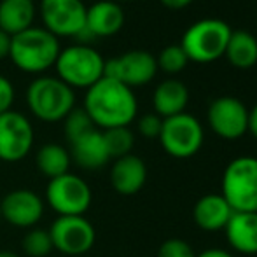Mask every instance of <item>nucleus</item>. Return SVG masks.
I'll return each mask as SVG.
<instances>
[{"instance_id":"nucleus-33","label":"nucleus","mask_w":257,"mask_h":257,"mask_svg":"<svg viewBox=\"0 0 257 257\" xmlns=\"http://www.w3.org/2000/svg\"><path fill=\"white\" fill-rule=\"evenodd\" d=\"M196 257H234V255L227 250H222V248H206V250L200 252Z\"/></svg>"},{"instance_id":"nucleus-3","label":"nucleus","mask_w":257,"mask_h":257,"mask_svg":"<svg viewBox=\"0 0 257 257\" xmlns=\"http://www.w3.org/2000/svg\"><path fill=\"white\" fill-rule=\"evenodd\" d=\"M27 105L39 121L58 122L75 108V93L58 77H39L27 88Z\"/></svg>"},{"instance_id":"nucleus-22","label":"nucleus","mask_w":257,"mask_h":257,"mask_svg":"<svg viewBox=\"0 0 257 257\" xmlns=\"http://www.w3.org/2000/svg\"><path fill=\"white\" fill-rule=\"evenodd\" d=\"M224 56L238 70H248L257 63V37L247 30L231 34Z\"/></svg>"},{"instance_id":"nucleus-2","label":"nucleus","mask_w":257,"mask_h":257,"mask_svg":"<svg viewBox=\"0 0 257 257\" xmlns=\"http://www.w3.org/2000/svg\"><path fill=\"white\" fill-rule=\"evenodd\" d=\"M60 41L46 28L32 27L11 37L9 58L27 74H42L54 67L60 56Z\"/></svg>"},{"instance_id":"nucleus-20","label":"nucleus","mask_w":257,"mask_h":257,"mask_svg":"<svg viewBox=\"0 0 257 257\" xmlns=\"http://www.w3.org/2000/svg\"><path fill=\"white\" fill-rule=\"evenodd\" d=\"M187 102H189V91H187L186 84L177 79L159 82L158 88L154 89V114H158L163 119L182 114L187 107Z\"/></svg>"},{"instance_id":"nucleus-17","label":"nucleus","mask_w":257,"mask_h":257,"mask_svg":"<svg viewBox=\"0 0 257 257\" xmlns=\"http://www.w3.org/2000/svg\"><path fill=\"white\" fill-rule=\"evenodd\" d=\"M70 158L84 170H98L110 161L103 132H100L98 128H93L91 132L74 140L70 144Z\"/></svg>"},{"instance_id":"nucleus-31","label":"nucleus","mask_w":257,"mask_h":257,"mask_svg":"<svg viewBox=\"0 0 257 257\" xmlns=\"http://www.w3.org/2000/svg\"><path fill=\"white\" fill-rule=\"evenodd\" d=\"M11 51V35H7L6 32L0 30V60L9 56Z\"/></svg>"},{"instance_id":"nucleus-6","label":"nucleus","mask_w":257,"mask_h":257,"mask_svg":"<svg viewBox=\"0 0 257 257\" xmlns=\"http://www.w3.org/2000/svg\"><path fill=\"white\" fill-rule=\"evenodd\" d=\"M220 194L233 212L257 213V158H234L224 170Z\"/></svg>"},{"instance_id":"nucleus-9","label":"nucleus","mask_w":257,"mask_h":257,"mask_svg":"<svg viewBox=\"0 0 257 257\" xmlns=\"http://www.w3.org/2000/svg\"><path fill=\"white\" fill-rule=\"evenodd\" d=\"M53 248L70 257L88 254L96 241V231L84 215L58 217L49 227Z\"/></svg>"},{"instance_id":"nucleus-14","label":"nucleus","mask_w":257,"mask_h":257,"mask_svg":"<svg viewBox=\"0 0 257 257\" xmlns=\"http://www.w3.org/2000/svg\"><path fill=\"white\" fill-rule=\"evenodd\" d=\"M2 219L14 227H34L44 215V200L35 191L14 189L0 200Z\"/></svg>"},{"instance_id":"nucleus-10","label":"nucleus","mask_w":257,"mask_h":257,"mask_svg":"<svg viewBox=\"0 0 257 257\" xmlns=\"http://www.w3.org/2000/svg\"><path fill=\"white\" fill-rule=\"evenodd\" d=\"M35 132L30 119L21 112L0 114V161H23L34 147Z\"/></svg>"},{"instance_id":"nucleus-19","label":"nucleus","mask_w":257,"mask_h":257,"mask_svg":"<svg viewBox=\"0 0 257 257\" xmlns=\"http://www.w3.org/2000/svg\"><path fill=\"white\" fill-rule=\"evenodd\" d=\"M224 233L233 250L245 255L257 254V213L234 212Z\"/></svg>"},{"instance_id":"nucleus-23","label":"nucleus","mask_w":257,"mask_h":257,"mask_svg":"<svg viewBox=\"0 0 257 257\" xmlns=\"http://www.w3.org/2000/svg\"><path fill=\"white\" fill-rule=\"evenodd\" d=\"M70 163H72L70 153H68L63 146L54 144V142L42 146L41 149L37 151V156H35L37 170L44 177H48L49 180L68 173Z\"/></svg>"},{"instance_id":"nucleus-12","label":"nucleus","mask_w":257,"mask_h":257,"mask_svg":"<svg viewBox=\"0 0 257 257\" xmlns=\"http://www.w3.org/2000/svg\"><path fill=\"white\" fill-rule=\"evenodd\" d=\"M156 72H158V61L153 54L144 49H133L122 56L105 61L103 77L114 79L133 89L149 84L156 77Z\"/></svg>"},{"instance_id":"nucleus-27","label":"nucleus","mask_w":257,"mask_h":257,"mask_svg":"<svg viewBox=\"0 0 257 257\" xmlns=\"http://www.w3.org/2000/svg\"><path fill=\"white\" fill-rule=\"evenodd\" d=\"M158 68H161L166 74H179L189 63V58L186 56L184 49L179 46H166L158 56Z\"/></svg>"},{"instance_id":"nucleus-24","label":"nucleus","mask_w":257,"mask_h":257,"mask_svg":"<svg viewBox=\"0 0 257 257\" xmlns=\"http://www.w3.org/2000/svg\"><path fill=\"white\" fill-rule=\"evenodd\" d=\"M103 139L107 144L108 154L112 158H122V156L132 154V149L135 146V135L128 126H122V128H112L105 130Z\"/></svg>"},{"instance_id":"nucleus-34","label":"nucleus","mask_w":257,"mask_h":257,"mask_svg":"<svg viewBox=\"0 0 257 257\" xmlns=\"http://www.w3.org/2000/svg\"><path fill=\"white\" fill-rule=\"evenodd\" d=\"M193 2V0H161L163 6L170 7V9H184V7H187L189 4Z\"/></svg>"},{"instance_id":"nucleus-32","label":"nucleus","mask_w":257,"mask_h":257,"mask_svg":"<svg viewBox=\"0 0 257 257\" xmlns=\"http://www.w3.org/2000/svg\"><path fill=\"white\" fill-rule=\"evenodd\" d=\"M248 132L254 139H257V103L248 110Z\"/></svg>"},{"instance_id":"nucleus-29","label":"nucleus","mask_w":257,"mask_h":257,"mask_svg":"<svg viewBox=\"0 0 257 257\" xmlns=\"http://www.w3.org/2000/svg\"><path fill=\"white\" fill-rule=\"evenodd\" d=\"M139 133L146 139H159L163 126V117L158 114H146L139 119Z\"/></svg>"},{"instance_id":"nucleus-15","label":"nucleus","mask_w":257,"mask_h":257,"mask_svg":"<svg viewBox=\"0 0 257 257\" xmlns=\"http://www.w3.org/2000/svg\"><path fill=\"white\" fill-rule=\"evenodd\" d=\"M147 180V166L139 156L128 154L117 158L110 168V184L115 193L132 196L142 191Z\"/></svg>"},{"instance_id":"nucleus-18","label":"nucleus","mask_w":257,"mask_h":257,"mask_svg":"<svg viewBox=\"0 0 257 257\" xmlns=\"http://www.w3.org/2000/svg\"><path fill=\"white\" fill-rule=\"evenodd\" d=\"M233 208L229 206L222 194H205L196 201L193 210L194 222L200 229L206 233H217V231H224L227 226L231 215H233Z\"/></svg>"},{"instance_id":"nucleus-37","label":"nucleus","mask_w":257,"mask_h":257,"mask_svg":"<svg viewBox=\"0 0 257 257\" xmlns=\"http://www.w3.org/2000/svg\"><path fill=\"white\" fill-rule=\"evenodd\" d=\"M121 2H130V0H121Z\"/></svg>"},{"instance_id":"nucleus-25","label":"nucleus","mask_w":257,"mask_h":257,"mask_svg":"<svg viewBox=\"0 0 257 257\" xmlns=\"http://www.w3.org/2000/svg\"><path fill=\"white\" fill-rule=\"evenodd\" d=\"M53 248V241L49 231L30 229L23 238V252L28 257H48Z\"/></svg>"},{"instance_id":"nucleus-11","label":"nucleus","mask_w":257,"mask_h":257,"mask_svg":"<svg viewBox=\"0 0 257 257\" xmlns=\"http://www.w3.org/2000/svg\"><path fill=\"white\" fill-rule=\"evenodd\" d=\"M86 11L82 0H41L39 6L44 28L54 37H77L86 27Z\"/></svg>"},{"instance_id":"nucleus-28","label":"nucleus","mask_w":257,"mask_h":257,"mask_svg":"<svg viewBox=\"0 0 257 257\" xmlns=\"http://www.w3.org/2000/svg\"><path fill=\"white\" fill-rule=\"evenodd\" d=\"M158 257H196V254L186 240L170 238V240L161 243L158 250Z\"/></svg>"},{"instance_id":"nucleus-26","label":"nucleus","mask_w":257,"mask_h":257,"mask_svg":"<svg viewBox=\"0 0 257 257\" xmlns=\"http://www.w3.org/2000/svg\"><path fill=\"white\" fill-rule=\"evenodd\" d=\"M63 122H65L63 124L65 139L68 140V144H72L74 140H77L79 137L84 135V133L96 128L91 119H89V115L86 114L84 108H74V110L63 119Z\"/></svg>"},{"instance_id":"nucleus-8","label":"nucleus","mask_w":257,"mask_h":257,"mask_svg":"<svg viewBox=\"0 0 257 257\" xmlns=\"http://www.w3.org/2000/svg\"><path fill=\"white\" fill-rule=\"evenodd\" d=\"M46 201L58 217L84 215L91 206L93 193L82 177L68 172L49 180L46 187Z\"/></svg>"},{"instance_id":"nucleus-36","label":"nucleus","mask_w":257,"mask_h":257,"mask_svg":"<svg viewBox=\"0 0 257 257\" xmlns=\"http://www.w3.org/2000/svg\"><path fill=\"white\" fill-rule=\"evenodd\" d=\"M0 222H2V212H0Z\"/></svg>"},{"instance_id":"nucleus-21","label":"nucleus","mask_w":257,"mask_h":257,"mask_svg":"<svg viewBox=\"0 0 257 257\" xmlns=\"http://www.w3.org/2000/svg\"><path fill=\"white\" fill-rule=\"evenodd\" d=\"M34 0H0V30L7 35H18L34 27Z\"/></svg>"},{"instance_id":"nucleus-30","label":"nucleus","mask_w":257,"mask_h":257,"mask_svg":"<svg viewBox=\"0 0 257 257\" xmlns=\"http://www.w3.org/2000/svg\"><path fill=\"white\" fill-rule=\"evenodd\" d=\"M14 86L7 77L0 75V114L13 110L14 103Z\"/></svg>"},{"instance_id":"nucleus-35","label":"nucleus","mask_w":257,"mask_h":257,"mask_svg":"<svg viewBox=\"0 0 257 257\" xmlns=\"http://www.w3.org/2000/svg\"><path fill=\"white\" fill-rule=\"evenodd\" d=\"M0 257H20V255H16L11 250H0Z\"/></svg>"},{"instance_id":"nucleus-16","label":"nucleus","mask_w":257,"mask_h":257,"mask_svg":"<svg viewBox=\"0 0 257 257\" xmlns=\"http://www.w3.org/2000/svg\"><path fill=\"white\" fill-rule=\"evenodd\" d=\"M124 27V11L114 0H98L86 11V30L95 39L112 37Z\"/></svg>"},{"instance_id":"nucleus-5","label":"nucleus","mask_w":257,"mask_h":257,"mask_svg":"<svg viewBox=\"0 0 257 257\" xmlns=\"http://www.w3.org/2000/svg\"><path fill=\"white\" fill-rule=\"evenodd\" d=\"M54 68L58 79L72 89H89L103 77L105 60L89 44H74L60 51Z\"/></svg>"},{"instance_id":"nucleus-1","label":"nucleus","mask_w":257,"mask_h":257,"mask_svg":"<svg viewBox=\"0 0 257 257\" xmlns=\"http://www.w3.org/2000/svg\"><path fill=\"white\" fill-rule=\"evenodd\" d=\"M82 108L93 124L105 132L132 124L139 112V102L132 88L114 79L102 77L86 91Z\"/></svg>"},{"instance_id":"nucleus-7","label":"nucleus","mask_w":257,"mask_h":257,"mask_svg":"<svg viewBox=\"0 0 257 257\" xmlns=\"http://www.w3.org/2000/svg\"><path fill=\"white\" fill-rule=\"evenodd\" d=\"M205 140L203 126L194 115L182 112L163 119L159 142L166 154L177 159H187L198 154Z\"/></svg>"},{"instance_id":"nucleus-4","label":"nucleus","mask_w":257,"mask_h":257,"mask_svg":"<svg viewBox=\"0 0 257 257\" xmlns=\"http://www.w3.org/2000/svg\"><path fill=\"white\" fill-rule=\"evenodd\" d=\"M231 27L219 18H205L193 23L182 35L180 48L196 63H212L224 56L229 41Z\"/></svg>"},{"instance_id":"nucleus-13","label":"nucleus","mask_w":257,"mask_h":257,"mask_svg":"<svg viewBox=\"0 0 257 257\" xmlns=\"http://www.w3.org/2000/svg\"><path fill=\"white\" fill-rule=\"evenodd\" d=\"M208 126L224 140H238L248 132V108L234 96H219L206 112Z\"/></svg>"}]
</instances>
